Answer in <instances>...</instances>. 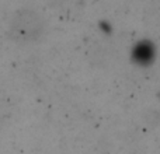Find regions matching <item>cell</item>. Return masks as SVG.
<instances>
[{"label":"cell","mask_w":160,"mask_h":154,"mask_svg":"<svg viewBox=\"0 0 160 154\" xmlns=\"http://www.w3.org/2000/svg\"><path fill=\"white\" fill-rule=\"evenodd\" d=\"M47 32V21L38 10L20 8L8 20L7 35L17 45H32Z\"/></svg>","instance_id":"obj_1"}]
</instances>
